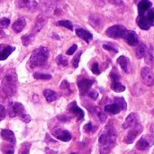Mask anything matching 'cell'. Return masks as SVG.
I'll return each instance as SVG.
<instances>
[{"label":"cell","instance_id":"11a10c76","mask_svg":"<svg viewBox=\"0 0 154 154\" xmlns=\"http://www.w3.org/2000/svg\"><path fill=\"white\" fill-rule=\"evenodd\" d=\"M70 154H78V153H76V152H73V153H70Z\"/></svg>","mask_w":154,"mask_h":154},{"label":"cell","instance_id":"4dcf8cb0","mask_svg":"<svg viewBox=\"0 0 154 154\" xmlns=\"http://www.w3.org/2000/svg\"><path fill=\"white\" fill-rule=\"evenodd\" d=\"M31 143H23L21 144L18 154H29L30 152V148H31Z\"/></svg>","mask_w":154,"mask_h":154},{"label":"cell","instance_id":"484cf974","mask_svg":"<svg viewBox=\"0 0 154 154\" xmlns=\"http://www.w3.org/2000/svg\"><path fill=\"white\" fill-rule=\"evenodd\" d=\"M25 25H26L25 19L23 17H21V18H19L18 20H16L14 23V24H13V30L15 32L19 33V32H21L23 30V28L25 27Z\"/></svg>","mask_w":154,"mask_h":154},{"label":"cell","instance_id":"f1b7e54d","mask_svg":"<svg viewBox=\"0 0 154 154\" xmlns=\"http://www.w3.org/2000/svg\"><path fill=\"white\" fill-rule=\"evenodd\" d=\"M1 150L5 154H14V145L11 143H3L1 146Z\"/></svg>","mask_w":154,"mask_h":154},{"label":"cell","instance_id":"7a4b0ae2","mask_svg":"<svg viewBox=\"0 0 154 154\" xmlns=\"http://www.w3.org/2000/svg\"><path fill=\"white\" fill-rule=\"evenodd\" d=\"M17 74L14 69H9L4 78L2 82V88L5 94L8 97H13L15 95L17 90Z\"/></svg>","mask_w":154,"mask_h":154},{"label":"cell","instance_id":"7402d4cb","mask_svg":"<svg viewBox=\"0 0 154 154\" xmlns=\"http://www.w3.org/2000/svg\"><path fill=\"white\" fill-rule=\"evenodd\" d=\"M76 34L80 37L81 39H83L87 43H89L92 39H93V34L91 32H89L88 31L82 29V28H78L76 29Z\"/></svg>","mask_w":154,"mask_h":154},{"label":"cell","instance_id":"6da1fadb","mask_svg":"<svg viewBox=\"0 0 154 154\" xmlns=\"http://www.w3.org/2000/svg\"><path fill=\"white\" fill-rule=\"evenodd\" d=\"M116 141V132L114 127H108L99 137L100 154H108L115 146Z\"/></svg>","mask_w":154,"mask_h":154},{"label":"cell","instance_id":"816d5d0a","mask_svg":"<svg viewBox=\"0 0 154 154\" xmlns=\"http://www.w3.org/2000/svg\"><path fill=\"white\" fill-rule=\"evenodd\" d=\"M150 131H151V134H152V136L154 138V124H152L151 125V128H150Z\"/></svg>","mask_w":154,"mask_h":154},{"label":"cell","instance_id":"d590c367","mask_svg":"<svg viewBox=\"0 0 154 154\" xmlns=\"http://www.w3.org/2000/svg\"><path fill=\"white\" fill-rule=\"evenodd\" d=\"M115 103L118 104V105L121 106L122 110H125V109H126V107H127L126 102H125V98H124V97H115Z\"/></svg>","mask_w":154,"mask_h":154},{"label":"cell","instance_id":"9f6ffc18","mask_svg":"<svg viewBox=\"0 0 154 154\" xmlns=\"http://www.w3.org/2000/svg\"><path fill=\"white\" fill-rule=\"evenodd\" d=\"M152 114H153V115H154V109H153V110H152Z\"/></svg>","mask_w":154,"mask_h":154},{"label":"cell","instance_id":"db71d44e","mask_svg":"<svg viewBox=\"0 0 154 154\" xmlns=\"http://www.w3.org/2000/svg\"><path fill=\"white\" fill-rule=\"evenodd\" d=\"M0 76H1V68H0Z\"/></svg>","mask_w":154,"mask_h":154},{"label":"cell","instance_id":"8fae6325","mask_svg":"<svg viewBox=\"0 0 154 154\" xmlns=\"http://www.w3.org/2000/svg\"><path fill=\"white\" fill-rule=\"evenodd\" d=\"M141 77H142L143 82L146 86L152 87L154 85V75L150 68H148V67L143 68L141 70Z\"/></svg>","mask_w":154,"mask_h":154},{"label":"cell","instance_id":"5b68a950","mask_svg":"<svg viewBox=\"0 0 154 154\" xmlns=\"http://www.w3.org/2000/svg\"><path fill=\"white\" fill-rule=\"evenodd\" d=\"M65 14V9L62 5L57 4V3H52V4H47L45 5L44 9V14L46 15H51V16H61Z\"/></svg>","mask_w":154,"mask_h":154},{"label":"cell","instance_id":"9a60e30c","mask_svg":"<svg viewBox=\"0 0 154 154\" xmlns=\"http://www.w3.org/2000/svg\"><path fill=\"white\" fill-rule=\"evenodd\" d=\"M123 39L130 46H136L139 43V39H138L137 33L134 31H131V30H127L125 32Z\"/></svg>","mask_w":154,"mask_h":154},{"label":"cell","instance_id":"d6a6232c","mask_svg":"<svg viewBox=\"0 0 154 154\" xmlns=\"http://www.w3.org/2000/svg\"><path fill=\"white\" fill-rule=\"evenodd\" d=\"M34 39V35L33 34H26V35H23L22 37V42H23V44L24 46H27L29 45Z\"/></svg>","mask_w":154,"mask_h":154},{"label":"cell","instance_id":"7dc6e473","mask_svg":"<svg viewBox=\"0 0 154 154\" xmlns=\"http://www.w3.org/2000/svg\"><path fill=\"white\" fill-rule=\"evenodd\" d=\"M21 118H22V120H23L24 123H26V124H28V123H30V122H31V116H30L29 115L24 114L23 116H21Z\"/></svg>","mask_w":154,"mask_h":154},{"label":"cell","instance_id":"9c48e42d","mask_svg":"<svg viewBox=\"0 0 154 154\" xmlns=\"http://www.w3.org/2000/svg\"><path fill=\"white\" fill-rule=\"evenodd\" d=\"M95 83L94 79H89L86 78H80L78 79V88L81 95H86L90 90L92 85Z\"/></svg>","mask_w":154,"mask_h":154},{"label":"cell","instance_id":"8d00e7d4","mask_svg":"<svg viewBox=\"0 0 154 154\" xmlns=\"http://www.w3.org/2000/svg\"><path fill=\"white\" fill-rule=\"evenodd\" d=\"M60 89L63 90V91H68V94L69 95L71 93V89H70V86H69V83L67 81V80H63L60 84Z\"/></svg>","mask_w":154,"mask_h":154},{"label":"cell","instance_id":"bcb514c9","mask_svg":"<svg viewBox=\"0 0 154 154\" xmlns=\"http://www.w3.org/2000/svg\"><path fill=\"white\" fill-rule=\"evenodd\" d=\"M77 49H78V46H77V44H74V45H72L68 51H67V54L68 55H72L76 51H77Z\"/></svg>","mask_w":154,"mask_h":154},{"label":"cell","instance_id":"f6af8a7d","mask_svg":"<svg viewBox=\"0 0 154 154\" xmlns=\"http://www.w3.org/2000/svg\"><path fill=\"white\" fill-rule=\"evenodd\" d=\"M88 95L89 97H91V98L94 99V100H96V99L98 97V93H97L96 90H89V91L88 92Z\"/></svg>","mask_w":154,"mask_h":154},{"label":"cell","instance_id":"4316f807","mask_svg":"<svg viewBox=\"0 0 154 154\" xmlns=\"http://www.w3.org/2000/svg\"><path fill=\"white\" fill-rule=\"evenodd\" d=\"M121 111H122L121 106L116 103H114L111 105H106L105 106V112L112 114V115H116V114L120 113Z\"/></svg>","mask_w":154,"mask_h":154},{"label":"cell","instance_id":"ac0fdd59","mask_svg":"<svg viewBox=\"0 0 154 154\" xmlns=\"http://www.w3.org/2000/svg\"><path fill=\"white\" fill-rule=\"evenodd\" d=\"M138 120H139V116L136 113H131L126 117L125 123L123 124V128L124 129L132 128L133 126H134L135 125L138 124Z\"/></svg>","mask_w":154,"mask_h":154},{"label":"cell","instance_id":"ee69618b","mask_svg":"<svg viewBox=\"0 0 154 154\" xmlns=\"http://www.w3.org/2000/svg\"><path fill=\"white\" fill-rule=\"evenodd\" d=\"M103 48H104L105 50H106V51H114L115 53H116V52H117V50H116L115 47H113L112 45L108 44V43L103 44Z\"/></svg>","mask_w":154,"mask_h":154},{"label":"cell","instance_id":"52a82bcc","mask_svg":"<svg viewBox=\"0 0 154 154\" xmlns=\"http://www.w3.org/2000/svg\"><path fill=\"white\" fill-rule=\"evenodd\" d=\"M7 113L10 117L14 116H23L24 115V107L21 103L18 102H11L7 107Z\"/></svg>","mask_w":154,"mask_h":154},{"label":"cell","instance_id":"30bf717a","mask_svg":"<svg viewBox=\"0 0 154 154\" xmlns=\"http://www.w3.org/2000/svg\"><path fill=\"white\" fill-rule=\"evenodd\" d=\"M143 126L139 124L135 125L134 126H133L131 128V130L127 133V134L125 135V142L128 144H131L134 143V141L136 139V137L141 134V133L143 132Z\"/></svg>","mask_w":154,"mask_h":154},{"label":"cell","instance_id":"681fc988","mask_svg":"<svg viewBox=\"0 0 154 154\" xmlns=\"http://www.w3.org/2000/svg\"><path fill=\"white\" fill-rule=\"evenodd\" d=\"M46 154H58L57 152H55V151H52V150H51V149H49V148H46Z\"/></svg>","mask_w":154,"mask_h":154},{"label":"cell","instance_id":"8992f818","mask_svg":"<svg viewBox=\"0 0 154 154\" xmlns=\"http://www.w3.org/2000/svg\"><path fill=\"white\" fill-rule=\"evenodd\" d=\"M126 31H127V29L125 26H123L121 24H116V25L109 27L106 31V33L108 37H110L112 39H120V38L124 37Z\"/></svg>","mask_w":154,"mask_h":154},{"label":"cell","instance_id":"7c38bea8","mask_svg":"<svg viewBox=\"0 0 154 154\" xmlns=\"http://www.w3.org/2000/svg\"><path fill=\"white\" fill-rule=\"evenodd\" d=\"M51 134L55 138H57L60 141L65 142V143L69 142L71 140V138H72V136H71V134H70V133L69 131L64 130L62 128H59V127L53 129L51 131Z\"/></svg>","mask_w":154,"mask_h":154},{"label":"cell","instance_id":"f35d334b","mask_svg":"<svg viewBox=\"0 0 154 154\" xmlns=\"http://www.w3.org/2000/svg\"><path fill=\"white\" fill-rule=\"evenodd\" d=\"M84 131L87 134H92L96 131V128L93 126V125L91 123H88L85 126H84Z\"/></svg>","mask_w":154,"mask_h":154},{"label":"cell","instance_id":"e575fe53","mask_svg":"<svg viewBox=\"0 0 154 154\" xmlns=\"http://www.w3.org/2000/svg\"><path fill=\"white\" fill-rule=\"evenodd\" d=\"M95 110H96V113H97V115L100 122L101 123H105L106 121V113L103 110H101L99 107H96Z\"/></svg>","mask_w":154,"mask_h":154},{"label":"cell","instance_id":"ab89813d","mask_svg":"<svg viewBox=\"0 0 154 154\" xmlns=\"http://www.w3.org/2000/svg\"><path fill=\"white\" fill-rule=\"evenodd\" d=\"M10 24V19L6 17H3L0 19V27L1 28H6Z\"/></svg>","mask_w":154,"mask_h":154},{"label":"cell","instance_id":"b9f144b4","mask_svg":"<svg viewBox=\"0 0 154 154\" xmlns=\"http://www.w3.org/2000/svg\"><path fill=\"white\" fill-rule=\"evenodd\" d=\"M91 70H92V72H93L94 74H96V75H99V74H100V69H99L98 63L95 62V63L92 65V67H91Z\"/></svg>","mask_w":154,"mask_h":154},{"label":"cell","instance_id":"74e56055","mask_svg":"<svg viewBox=\"0 0 154 154\" xmlns=\"http://www.w3.org/2000/svg\"><path fill=\"white\" fill-rule=\"evenodd\" d=\"M81 54H82V51H79V52L77 53V55L74 57V59H73V60H72V65H73L74 68H78V67H79V60H80Z\"/></svg>","mask_w":154,"mask_h":154},{"label":"cell","instance_id":"277c9868","mask_svg":"<svg viewBox=\"0 0 154 154\" xmlns=\"http://www.w3.org/2000/svg\"><path fill=\"white\" fill-rule=\"evenodd\" d=\"M137 24L143 30H149L151 26H154V8H151L143 14H139Z\"/></svg>","mask_w":154,"mask_h":154},{"label":"cell","instance_id":"83f0119b","mask_svg":"<svg viewBox=\"0 0 154 154\" xmlns=\"http://www.w3.org/2000/svg\"><path fill=\"white\" fill-rule=\"evenodd\" d=\"M43 96L45 97V98L48 102H53L56 99H58V97H59L58 93L51 89H45L43 91Z\"/></svg>","mask_w":154,"mask_h":154},{"label":"cell","instance_id":"d6986e66","mask_svg":"<svg viewBox=\"0 0 154 154\" xmlns=\"http://www.w3.org/2000/svg\"><path fill=\"white\" fill-rule=\"evenodd\" d=\"M1 137L3 138V140H5L6 143H9L13 145L15 144L16 143V139H15V135L14 134L8 129H3L1 131Z\"/></svg>","mask_w":154,"mask_h":154},{"label":"cell","instance_id":"f546056e","mask_svg":"<svg viewBox=\"0 0 154 154\" xmlns=\"http://www.w3.org/2000/svg\"><path fill=\"white\" fill-rule=\"evenodd\" d=\"M33 78L39 80H50L52 77L51 74L42 73V72H36L33 74Z\"/></svg>","mask_w":154,"mask_h":154},{"label":"cell","instance_id":"f5cc1de1","mask_svg":"<svg viewBox=\"0 0 154 154\" xmlns=\"http://www.w3.org/2000/svg\"><path fill=\"white\" fill-rule=\"evenodd\" d=\"M0 36H5V32H4V31L2 30L1 27H0Z\"/></svg>","mask_w":154,"mask_h":154},{"label":"cell","instance_id":"f907efd6","mask_svg":"<svg viewBox=\"0 0 154 154\" xmlns=\"http://www.w3.org/2000/svg\"><path fill=\"white\" fill-rule=\"evenodd\" d=\"M93 1L98 5H103V4H104V0H93Z\"/></svg>","mask_w":154,"mask_h":154},{"label":"cell","instance_id":"ba28073f","mask_svg":"<svg viewBox=\"0 0 154 154\" xmlns=\"http://www.w3.org/2000/svg\"><path fill=\"white\" fill-rule=\"evenodd\" d=\"M15 5L20 9L34 12L38 9V3L36 0H15Z\"/></svg>","mask_w":154,"mask_h":154},{"label":"cell","instance_id":"1f68e13d","mask_svg":"<svg viewBox=\"0 0 154 154\" xmlns=\"http://www.w3.org/2000/svg\"><path fill=\"white\" fill-rule=\"evenodd\" d=\"M56 24L59 25V26L66 27V28H68L69 30H73V24H72V23H71L70 21H69V20H61V21H59V22H57Z\"/></svg>","mask_w":154,"mask_h":154},{"label":"cell","instance_id":"4fadbf2b","mask_svg":"<svg viewBox=\"0 0 154 154\" xmlns=\"http://www.w3.org/2000/svg\"><path fill=\"white\" fill-rule=\"evenodd\" d=\"M47 21H48V18H47L46 14H39L35 19V23H34V25H33V28L32 31V34L34 35L35 33L39 32L45 26V24L47 23Z\"/></svg>","mask_w":154,"mask_h":154},{"label":"cell","instance_id":"7bdbcfd3","mask_svg":"<svg viewBox=\"0 0 154 154\" xmlns=\"http://www.w3.org/2000/svg\"><path fill=\"white\" fill-rule=\"evenodd\" d=\"M5 116H6V109L5 108L3 105L0 104V121L5 119Z\"/></svg>","mask_w":154,"mask_h":154},{"label":"cell","instance_id":"603a6c76","mask_svg":"<svg viewBox=\"0 0 154 154\" xmlns=\"http://www.w3.org/2000/svg\"><path fill=\"white\" fill-rule=\"evenodd\" d=\"M149 49L147 48V46L143 43L139 42L136 46H135V55L137 59H142L144 58L146 53L148 52Z\"/></svg>","mask_w":154,"mask_h":154},{"label":"cell","instance_id":"ffe728a7","mask_svg":"<svg viewBox=\"0 0 154 154\" xmlns=\"http://www.w3.org/2000/svg\"><path fill=\"white\" fill-rule=\"evenodd\" d=\"M117 62L118 64L120 65L121 69L125 72V73H130L131 72V62H130V60L125 57V56H120L118 59H117Z\"/></svg>","mask_w":154,"mask_h":154},{"label":"cell","instance_id":"3957f363","mask_svg":"<svg viewBox=\"0 0 154 154\" xmlns=\"http://www.w3.org/2000/svg\"><path fill=\"white\" fill-rule=\"evenodd\" d=\"M48 59H49L48 48L41 46L32 51L29 62L32 68L43 67L47 64Z\"/></svg>","mask_w":154,"mask_h":154},{"label":"cell","instance_id":"836d02e7","mask_svg":"<svg viewBox=\"0 0 154 154\" xmlns=\"http://www.w3.org/2000/svg\"><path fill=\"white\" fill-rule=\"evenodd\" d=\"M56 61H57V64L59 66H62V67H67L69 62H68V60L63 56V55H59L56 59Z\"/></svg>","mask_w":154,"mask_h":154},{"label":"cell","instance_id":"2e32d148","mask_svg":"<svg viewBox=\"0 0 154 154\" xmlns=\"http://www.w3.org/2000/svg\"><path fill=\"white\" fill-rule=\"evenodd\" d=\"M110 76H111V78H112V79H113V83H112V85H111V88H112L114 91L117 92V93L124 92V91L125 90V87L123 84H121V82L118 80V79H119L118 75H117L116 73H115V72H112Z\"/></svg>","mask_w":154,"mask_h":154},{"label":"cell","instance_id":"d4e9b609","mask_svg":"<svg viewBox=\"0 0 154 154\" xmlns=\"http://www.w3.org/2000/svg\"><path fill=\"white\" fill-rule=\"evenodd\" d=\"M89 23L93 27L98 29L103 25V19L99 14H92L89 18Z\"/></svg>","mask_w":154,"mask_h":154},{"label":"cell","instance_id":"60d3db41","mask_svg":"<svg viewBox=\"0 0 154 154\" xmlns=\"http://www.w3.org/2000/svg\"><path fill=\"white\" fill-rule=\"evenodd\" d=\"M145 61H146V63H148V64H153V55L152 54V52L150 51H148V52L146 53V55H145Z\"/></svg>","mask_w":154,"mask_h":154},{"label":"cell","instance_id":"c3c4849f","mask_svg":"<svg viewBox=\"0 0 154 154\" xmlns=\"http://www.w3.org/2000/svg\"><path fill=\"white\" fill-rule=\"evenodd\" d=\"M109 2L111 4H114V5H123L122 0H109Z\"/></svg>","mask_w":154,"mask_h":154},{"label":"cell","instance_id":"44dd1931","mask_svg":"<svg viewBox=\"0 0 154 154\" xmlns=\"http://www.w3.org/2000/svg\"><path fill=\"white\" fill-rule=\"evenodd\" d=\"M14 50H15V48L13 46L1 44L0 45V60H6Z\"/></svg>","mask_w":154,"mask_h":154},{"label":"cell","instance_id":"5bb4252c","mask_svg":"<svg viewBox=\"0 0 154 154\" xmlns=\"http://www.w3.org/2000/svg\"><path fill=\"white\" fill-rule=\"evenodd\" d=\"M154 142L153 140L150 137V136H143L136 143V149L140 150V151H145L149 148H151L153 145Z\"/></svg>","mask_w":154,"mask_h":154},{"label":"cell","instance_id":"cb8c5ba5","mask_svg":"<svg viewBox=\"0 0 154 154\" xmlns=\"http://www.w3.org/2000/svg\"><path fill=\"white\" fill-rule=\"evenodd\" d=\"M152 2L149 0H141L138 3V12L139 14H145L148 10H150L152 8Z\"/></svg>","mask_w":154,"mask_h":154},{"label":"cell","instance_id":"e0dca14e","mask_svg":"<svg viewBox=\"0 0 154 154\" xmlns=\"http://www.w3.org/2000/svg\"><path fill=\"white\" fill-rule=\"evenodd\" d=\"M68 111L70 113V114H72V115H74L75 116H77V118H78V120H81V119H83L84 118V111L79 107V106H78V105H77V103L74 101V102H72V103H70L69 105V106H68Z\"/></svg>","mask_w":154,"mask_h":154}]
</instances>
